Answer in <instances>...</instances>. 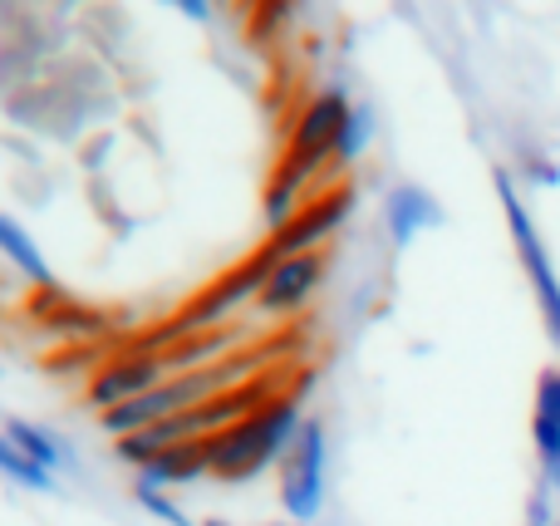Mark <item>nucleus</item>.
Returning <instances> with one entry per match:
<instances>
[{"mask_svg": "<svg viewBox=\"0 0 560 526\" xmlns=\"http://www.w3.org/2000/svg\"><path fill=\"white\" fill-rule=\"evenodd\" d=\"M300 429H305V423H300L295 399H276L271 409H261L256 419L236 423V429L217 433V439H202L207 443V463H212V472L222 482H246V478H256L261 468H271V463L290 458Z\"/></svg>", "mask_w": 560, "mask_h": 526, "instance_id": "1", "label": "nucleus"}, {"mask_svg": "<svg viewBox=\"0 0 560 526\" xmlns=\"http://www.w3.org/2000/svg\"><path fill=\"white\" fill-rule=\"evenodd\" d=\"M266 276H271V261H261V256H252L246 266L226 271L222 281H212L192 305H187L183 315H173V320H167L163 330L153 335V350H158V344L177 350V344H187V340H202V335L222 330L226 315H236L246 301H252V295L266 291Z\"/></svg>", "mask_w": 560, "mask_h": 526, "instance_id": "2", "label": "nucleus"}, {"mask_svg": "<svg viewBox=\"0 0 560 526\" xmlns=\"http://www.w3.org/2000/svg\"><path fill=\"white\" fill-rule=\"evenodd\" d=\"M497 197H502V212H506V226H512L516 256H522L526 276H532V291H536V301H541L546 330H551V340L560 344V276L551 266V252H546L541 232H536L532 212H526V202L516 197V183L506 173H497Z\"/></svg>", "mask_w": 560, "mask_h": 526, "instance_id": "3", "label": "nucleus"}, {"mask_svg": "<svg viewBox=\"0 0 560 526\" xmlns=\"http://www.w3.org/2000/svg\"><path fill=\"white\" fill-rule=\"evenodd\" d=\"M325 463H329V439L325 423L305 419L295 448L285 458V472H280V507H285L290 522H315L319 507H325Z\"/></svg>", "mask_w": 560, "mask_h": 526, "instance_id": "4", "label": "nucleus"}, {"mask_svg": "<svg viewBox=\"0 0 560 526\" xmlns=\"http://www.w3.org/2000/svg\"><path fill=\"white\" fill-rule=\"evenodd\" d=\"M349 114H354V104H349V94L339 84L325 89V94H315L310 98V108L300 114L295 133H290V153H285V163L280 167H295V173L315 177L319 163L335 153V138H339V128H345Z\"/></svg>", "mask_w": 560, "mask_h": 526, "instance_id": "5", "label": "nucleus"}, {"mask_svg": "<svg viewBox=\"0 0 560 526\" xmlns=\"http://www.w3.org/2000/svg\"><path fill=\"white\" fill-rule=\"evenodd\" d=\"M354 212V192L349 187H339V192H325L319 202H310L305 212L295 217V222L285 226V232H271L261 242V261H290V256H315L319 252V242H329L335 236V226L345 222V217Z\"/></svg>", "mask_w": 560, "mask_h": 526, "instance_id": "6", "label": "nucleus"}, {"mask_svg": "<svg viewBox=\"0 0 560 526\" xmlns=\"http://www.w3.org/2000/svg\"><path fill=\"white\" fill-rule=\"evenodd\" d=\"M163 374H167L163 350H148V354H133V360H118V364H108L94 384H89V404H94L98 413H114V409H124V404L143 399V394H153L158 384H167Z\"/></svg>", "mask_w": 560, "mask_h": 526, "instance_id": "7", "label": "nucleus"}, {"mask_svg": "<svg viewBox=\"0 0 560 526\" xmlns=\"http://www.w3.org/2000/svg\"><path fill=\"white\" fill-rule=\"evenodd\" d=\"M319 281H325V261H319V252L315 256H290V261L271 266L266 291L256 295V301H261L266 315H290L319 291Z\"/></svg>", "mask_w": 560, "mask_h": 526, "instance_id": "8", "label": "nucleus"}, {"mask_svg": "<svg viewBox=\"0 0 560 526\" xmlns=\"http://www.w3.org/2000/svg\"><path fill=\"white\" fill-rule=\"evenodd\" d=\"M271 404H276L271 399V384L252 379V384H242V389H232V394H217V399H207L202 409L187 413V423H192L197 439H217V433H226V429H236V423L256 419V413L271 409Z\"/></svg>", "mask_w": 560, "mask_h": 526, "instance_id": "9", "label": "nucleus"}, {"mask_svg": "<svg viewBox=\"0 0 560 526\" xmlns=\"http://www.w3.org/2000/svg\"><path fill=\"white\" fill-rule=\"evenodd\" d=\"M532 439H536V453H541L546 482L560 492V370H546L541 379H536Z\"/></svg>", "mask_w": 560, "mask_h": 526, "instance_id": "10", "label": "nucleus"}, {"mask_svg": "<svg viewBox=\"0 0 560 526\" xmlns=\"http://www.w3.org/2000/svg\"><path fill=\"white\" fill-rule=\"evenodd\" d=\"M202 472H212V463H207V443L197 439V443H177V448L158 453L153 463H143V468H138V482L167 492V488H183V482H197Z\"/></svg>", "mask_w": 560, "mask_h": 526, "instance_id": "11", "label": "nucleus"}, {"mask_svg": "<svg viewBox=\"0 0 560 526\" xmlns=\"http://www.w3.org/2000/svg\"><path fill=\"white\" fill-rule=\"evenodd\" d=\"M384 217H388V232H394L398 246H408L413 236H423L428 226L443 222V212H438V202L423 192V187H394L384 202Z\"/></svg>", "mask_w": 560, "mask_h": 526, "instance_id": "12", "label": "nucleus"}, {"mask_svg": "<svg viewBox=\"0 0 560 526\" xmlns=\"http://www.w3.org/2000/svg\"><path fill=\"white\" fill-rule=\"evenodd\" d=\"M5 433H10V443H15L30 463H39L45 472H59V468H69V463H74V453H69L55 433L39 429V423H30V419H10Z\"/></svg>", "mask_w": 560, "mask_h": 526, "instance_id": "13", "label": "nucleus"}, {"mask_svg": "<svg viewBox=\"0 0 560 526\" xmlns=\"http://www.w3.org/2000/svg\"><path fill=\"white\" fill-rule=\"evenodd\" d=\"M232 350H236V330H212V335H202V340H187V344H177V350H163V360L173 374H197V370H207V364L232 360Z\"/></svg>", "mask_w": 560, "mask_h": 526, "instance_id": "14", "label": "nucleus"}, {"mask_svg": "<svg viewBox=\"0 0 560 526\" xmlns=\"http://www.w3.org/2000/svg\"><path fill=\"white\" fill-rule=\"evenodd\" d=\"M0 256H5L20 276H30L35 285H49V261L39 256V246L25 236V226L10 222L5 212H0Z\"/></svg>", "mask_w": 560, "mask_h": 526, "instance_id": "15", "label": "nucleus"}, {"mask_svg": "<svg viewBox=\"0 0 560 526\" xmlns=\"http://www.w3.org/2000/svg\"><path fill=\"white\" fill-rule=\"evenodd\" d=\"M0 472H5L10 482H20V488H30V492H55V472H45L39 463H30L25 453L10 443L5 429H0Z\"/></svg>", "mask_w": 560, "mask_h": 526, "instance_id": "16", "label": "nucleus"}, {"mask_svg": "<svg viewBox=\"0 0 560 526\" xmlns=\"http://www.w3.org/2000/svg\"><path fill=\"white\" fill-rule=\"evenodd\" d=\"M369 138H374V114H369L364 104H354V114L345 118V128H339L335 153H329V157H335L339 167H349V163H354V157L369 148Z\"/></svg>", "mask_w": 560, "mask_h": 526, "instance_id": "17", "label": "nucleus"}, {"mask_svg": "<svg viewBox=\"0 0 560 526\" xmlns=\"http://www.w3.org/2000/svg\"><path fill=\"white\" fill-rule=\"evenodd\" d=\"M133 492H138V502H143V507L153 512L158 522H167V526H192V517H187V512H177V502L167 498V492L143 488V482H133Z\"/></svg>", "mask_w": 560, "mask_h": 526, "instance_id": "18", "label": "nucleus"}, {"mask_svg": "<svg viewBox=\"0 0 560 526\" xmlns=\"http://www.w3.org/2000/svg\"><path fill=\"white\" fill-rule=\"evenodd\" d=\"M173 10H177V15H187V20H197V25H207V20H212V5H202V0H173Z\"/></svg>", "mask_w": 560, "mask_h": 526, "instance_id": "19", "label": "nucleus"}, {"mask_svg": "<svg viewBox=\"0 0 560 526\" xmlns=\"http://www.w3.org/2000/svg\"><path fill=\"white\" fill-rule=\"evenodd\" d=\"M532 177H536V183H546V187L560 183V173H556V167H546V163H536V167H532Z\"/></svg>", "mask_w": 560, "mask_h": 526, "instance_id": "20", "label": "nucleus"}, {"mask_svg": "<svg viewBox=\"0 0 560 526\" xmlns=\"http://www.w3.org/2000/svg\"><path fill=\"white\" fill-rule=\"evenodd\" d=\"M207 526H226V522H207Z\"/></svg>", "mask_w": 560, "mask_h": 526, "instance_id": "21", "label": "nucleus"}]
</instances>
